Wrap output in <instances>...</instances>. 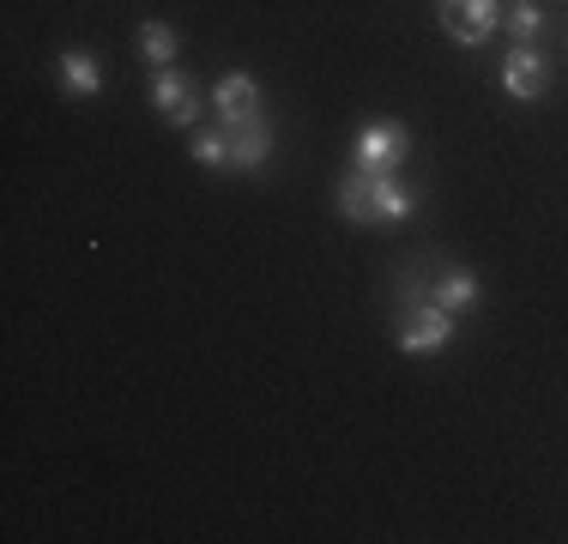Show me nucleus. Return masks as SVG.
<instances>
[{"instance_id":"nucleus-1","label":"nucleus","mask_w":568,"mask_h":544,"mask_svg":"<svg viewBox=\"0 0 568 544\" xmlns=\"http://www.w3.org/2000/svg\"><path fill=\"white\" fill-rule=\"evenodd\" d=\"M417 212V188L399 182V170H351L339 182L345 224H405Z\"/></svg>"},{"instance_id":"nucleus-2","label":"nucleus","mask_w":568,"mask_h":544,"mask_svg":"<svg viewBox=\"0 0 568 544\" xmlns=\"http://www.w3.org/2000/svg\"><path fill=\"white\" fill-rule=\"evenodd\" d=\"M448 339H454V315L442 303H417V296H405V309H399V351L405 357H436V351H448Z\"/></svg>"},{"instance_id":"nucleus-3","label":"nucleus","mask_w":568,"mask_h":544,"mask_svg":"<svg viewBox=\"0 0 568 544\" xmlns=\"http://www.w3.org/2000/svg\"><path fill=\"white\" fill-rule=\"evenodd\" d=\"M405 158H412L405 121H363L357 128V170H399Z\"/></svg>"},{"instance_id":"nucleus-4","label":"nucleus","mask_w":568,"mask_h":544,"mask_svg":"<svg viewBox=\"0 0 568 544\" xmlns=\"http://www.w3.org/2000/svg\"><path fill=\"white\" fill-rule=\"evenodd\" d=\"M503 19V0H442V31L466 49H484Z\"/></svg>"},{"instance_id":"nucleus-5","label":"nucleus","mask_w":568,"mask_h":544,"mask_svg":"<svg viewBox=\"0 0 568 544\" xmlns=\"http://www.w3.org/2000/svg\"><path fill=\"white\" fill-rule=\"evenodd\" d=\"M545 85H550V67H545V54H538V43H514L503 54V91L520 103H538Z\"/></svg>"},{"instance_id":"nucleus-6","label":"nucleus","mask_w":568,"mask_h":544,"mask_svg":"<svg viewBox=\"0 0 568 544\" xmlns=\"http://www.w3.org/2000/svg\"><path fill=\"white\" fill-rule=\"evenodd\" d=\"M152 109L170 121V128H194V115H200V85L187 73H175V67H158V79H152Z\"/></svg>"},{"instance_id":"nucleus-7","label":"nucleus","mask_w":568,"mask_h":544,"mask_svg":"<svg viewBox=\"0 0 568 544\" xmlns=\"http://www.w3.org/2000/svg\"><path fill=\"white\" fill-rule=\"evenodd\" d=\"M224 140H230V170H266L273 163V121L266 115L230 121Z\"/></svg>"},{"instance_id":"nucleus-8","label":"nucleus","mask_w":568,"mask_h":544,"mask_svg":"<svg viewBox=\"0 0 568 544\" xmlns=\"http://www.w3.org/2000/svg\"><path fill=\"white\" fill-rule=\"evenodd\" d=\"M424 296H429V303H442V309H448V315H471L484 291H478V279H471L466 266H442L436 279L424 284Z\"/></svg>"},{"instance_id":"nucleus-9","label":"nucleus","mask_w":568,"mask_h":544,"mask_svg":"<svg viewBox=\"0 0 568 544\" xmlns=\"http://www.w3.org/2000/svg\"><path fill=\"white\" fill-rule=\"evenodd\" d=\"M212 109H219V121H224V128H230V121L261 115V85H254L248 73H224L219 85H212Z\"/></svg>"},{"instance_id":"nucleus-10","label":"nucleus","mask_w":568,"mask_h":544,"mask_svg":"<svg viewBox=\"0 0 568 544\" xmlns=\"http://www.w3.org/2000/svg\"><path fill=\"white\" fill-rule=\"evenodd\" d=\"M55 73H61L67 98H98V91H103V73H98V61H91L85 49H61Z\"/></svg>"},{"instance_id":"nucleus-11","label":"nucleus","mask_w":568,"mask_h":544,"mask_svg":"<svg viewBox=\"0 0 568 544\" xmlns=\"http://www.w3.org/2000/svg\"><path fill=\"white\" fill-rule=\"evenodd\" d=\"M175 49H182V37H175L164 19H145V24H140V54H145L152 67H170Z\"/></svg>"},{"instance_id":"nucleus-12","label":"nucleus","mask_w":568,"mask_h":544,"mask_svg":"<svg viewBox=\"0 0 568 544\" xmlns=\"http://www.w3.org/2000/svg\"><path fill=\"white\" fill-rule=\"evenodd\" d=\"M508 37L514 43H538V37H545V7H538V0H514L508 7Z\"/></svg>"},{"instance_id":"nucleus-13","label":"nucleus","mask_w":568,"mask_h":544,"mask_svg":"<svg viewBox=\"0 0 568 544\" xmlns=\"http://www.w3.org/2000/svg\"><path fill=\"white\" fill-rule=\"evenodd\" d=\"M187 158L194 163H206V170H230V140H224V128L219 133H194V140H187Z\"/></svg>"}]
</instances>
